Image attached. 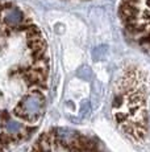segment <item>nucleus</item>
Segmentation results:
<instances>
[{
	"mask_svg": "<svg viewBox=\"0 0 150 152\" xmlns=\"http://www.w3.org/2000/svg\"><path fill=\"white\" fill-rule=\"evenodd\" d=\"M49 75L41 29L20 7L0 0V152H11L38 128Z\"/></svg>",
	"mask_w": 150,
	"mask_h": 152,
	"instance_id": "f257e3e1",
	"label": "nucleus"
},
{
	"mask_svg": "<svg viewBox=\"0 0 150 152\" xmlns=\"http://www.w3.org/2000/svg\"><path fill=\"white\" fill-rule=\"evenodd\" d=\"M113 111L125 132L133 138L144 139L148 132V118L142 83L136 77V72L129 70L123 75L113 102Z\"/></svg>",
	"mask_w": 150,
	"mask_h": 152,
	"instance_id": "f03ea898",
	"label": "nucleus"
},
{
	"mask_svg": "<svg viewBox=\"0 0 150 152\" xmlns=\"http://www.w3.org/2000/svg\"><path fill=\"white\" fill-rule=\"evenodd\" d=\"M29 152H107L87 136L70 130H53L42 135Z\"/></svg>",
	"mask_w": 150,
	"mask_h": 152,
	"instance_id": "7ed1b4c3",
	"label": "nucleus"
}]
</instances>
